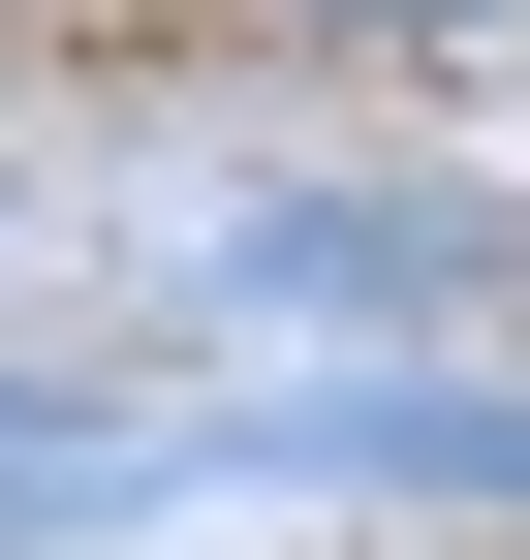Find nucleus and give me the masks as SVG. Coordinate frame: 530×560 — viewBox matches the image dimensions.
I'll use <instances>...</instances> for the list:
<instances>
[{"label":"nucleus","mask_w":530,"mask_h":560,"mask_svg":"<svg viewBox=\"0 0 530 560\" xmlns=\"http://www.w3.org/2000/svg\"><path fill=\"white\" fill-rule=\"evenodd\" d=\"M281 32H375V62H406V32H530V0H281Z\"/></svg>","instance_id":"obj_1"}]
</instances>
